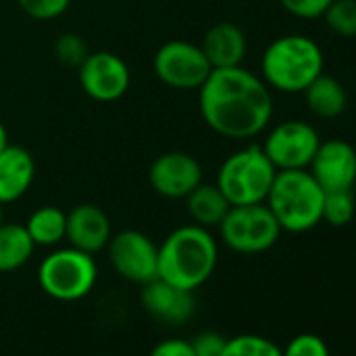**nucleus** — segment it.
<instances>
[{
	"label": "nucleus",
	"mask_w": 356,
	"mask_h": 356,
	"mask_svg": "<svg viewBox=\"0 0 356 356\" xmlns=\"http://www.w3.org/2000/svg\"><path fill=\"white\" fill-rule=\"evenodd\" d=\"M78 80L90 99L111 103L126 95L130 86V72L118 55L99 51L88 53V57L82 61L78 67Z\"/></svg>",
	"instance_id": "f8f14e48"
},
{
	"label": "nucleus",
	"mask_w": 356,
	"mask_h": 356,
	"mask_svg": "<svg viewBox=\"0 0 356 356\" xmlns=\"http://www.w3.org/2000/svg\"><path fill=\"white\" fill-rule=\"evenodd\" d=\"M185 200H187V210H189V216L193 218V225H200L204 229L220 227L227 212L231 210V204L225 197V193L218 189V185L200 183Z\"/></svg>",
	"instance_id": "6ab92c4d"
},
{
	"label": "nucleus",
	"mask_w": 356,
	"mask_h": 356,
	"mask_svg": "<svg viewBox=\"0 0 356 356\" xmlns=\"http://www.w3.org/2000/svg\"><path fill=\"white\" fill-rule=\"evenodd\" d=\"M325 26L339 38H356V0H333L323 13Z\"/></svg>",
	"instance_id": "4be33fe9"
},
{
	"label": "nucleus",
	"mask_w": 356,
	"mask_h": 356,
	"mask_svg": "<svg viewBox=\"0 0 356 356\" xmlns=\"http://www.w3.org/2000/svg\"><path fill=\"white\" fill-rule=\"evenodd\" d=\"M220 235L237 254H262L279 241L281 227L266 204L231 206L220 222Z\"/></svg>",
	"instance_id": "0eeeda50"
},
{
	"label": "nucleus",
	"mask_w": 356,
	"mask_h": 356,
	"mask_svg": "<svg viewBox=\"0 0 356 356\" xmlns=\"http://www.w3.org/2000/svg\"><path fill=\"white\" fill-rule=\"evenodd\" d=\"M281 7L298 19H318L333 0H279Z\"/></svg>",
	"instance_id": "cd10ccee"
},
{
	"label": "nucleus",
	"mask_w": 356,
	"mask_h": 356,
	"mask_svg": "<svg viewBox=\"0 0 356 356\" xmlns=\"http://www.w3.org/2000/svg\"><path fill=\"white\" fill-rule=\"evenodd\" d=\"M200 109L220 136L248 140L270 124L273 95L262 78L241 65L212 70L200 88Z\"/></svg>",
	"instance_id": "f257e3e1"
},
{
	"label": "nucleus",
	"mask_w": 356,
	"mask_h": 356,
	"mask_svg": "<svg viewBox=\"0 0 356 356\" xmlns=\"http://www.w3.org/2000/svg\"><path fill=\"white\" fill-rule=\"evenodd\" d=\"M275 176L277 168L262 151V145H250L225 159L216 185L231 206L264 204Z\"/></svg>",
	"instance_id": "39448f33"
},
{
	"label": "nucleus",
	"mask_w": 356,
	"mask_h": 356,
	"mask_svg": "<svg viewBox=\"0 0 356 356\" xmlns=\"http://www.w3.org/2000/svg\"><path fill=\"white\" fill-rule=\"evenodd\" d=\"M283 356H329V348L318 335L302 333L285 346Z\"/></svg>",
	"instance_id": "bb28decb"
},
{
	"label": "nucleus",
	"mask_w": 356,
	"mask_h": 356,
	"mask_svg": "<svg viewBox=\"0 0 356 356\" xmlns=\"http://www.w3.org/2000/svg\"><path fill=\"white\" fill-rule=\"evenodd\" d=\"M318 145L321 136L312 124L285 120L268 132L262 151L277 170H308Z\"/></svg>",
	"instance_id": "1a4fd4ad"
},
{
	"label": "nucleus",
	"mask_w": 356,
	"mask_h": 356,
	"mask_svg": "<svg viewBox=\"0 0 356 356\" xmlns=\"http://www.w3.org/2000/svg\"><path fill=\"white\" fill-rule=\"evenodd\" d=\"M202 51L206 59L210 61L212 70H225V67H237L243 63L248 55V40L241 28L235 24L222 22L212 26L204 40H202Z\"/></svg>",
	"instance_id": "f3484780"
},
{
	"label": "nucleus",
	"mask_w": 356,
	"mask_h": 356,
	"mask_svg": "<svg viewBox=\"0 0 356 356\" xmlns=\"http://www.w3.org/2000/svg\"><path fill=\"white\" fill-rule=\"evenodd\" d=\"M200 183H204V168L185 151L161 153L149 168V185L161 197L183 200Z\"/></svg>",
	"instance_id": "9b49d317"
},
{
	"label": "nucleus",
	"mask_w": 356,
	"mask_h": 356,
	"mask_svg": "<svg viewBox=\"0 0 356 356\" xmlns=\"http://www.w3.org/2000/svg\"><path fill=\"white\" fill-rule=\"evenodd\" d=\"M38 281L47 296L59 302H76L90 293L97 281V264L92 254L65 248L49 254L40 268Z\"/></svg>",
	"instance_id": "423d86ee"
},
{
	"label": "nucleus",
	"mask_w": 356,
	"mask_h": 356,
	"mask_svg": "<svg viewBox=\"0 0 356 356\" xmlns=\"http://www.w3.org/2000/svg\"><path fill=\"white\" fill-rule=\"evenodd\" d=\"M140 302L153 318L168 325H183L195 312L193 291L176 287L159 277L143 285Z\"/></svg>",
	"instance_id": "4468645a"
},
{
	"label": "nucleus",
	"mask_w": 356,
	"mask_h": 356,
	"mask_svg": "<svg viewBox=\"0 0 356 356\" xmlns=\"http://www.w3.org/2000/svg\"><path fill=\"white\" fill-rule=\"evenodd\" d=\"M302 95H304L308 111L321 120L339 118L348 105V92L343 84L337 78L327 76V74H321Z\"/></svg>",
	"instance_id": "a211bd4d"
},
{
	"label": "nucleus",
	"mask_w": 356,
	"mask_h": 356,
	"mask_svg": "<svg viewBox=\"0 0 356 356\" xmlns=\"http://www.w3.org/2000/svg\"><path fill=\"white\" fill-rule=\"evenodd\" d=\"M222 356H283V350L262 335H237L227 339Z\"/></svg>",
	"instance_id": "b1692460"
},
{
	"label": "nucleus",
	"mask_w": 356,
	"mask_h": 356,
	"mask_svg": "<svg viewBox=\"0 0 356 356\" xmlns=\"http://www.w3.org/2000/svg\"><path fill=\"white\" fill-rule=\"evenodd\" d=\"M36 163L28 149L7 145L0 151V204L17 202L34 183Z\"/></svg>",
	"instance_id": "dca6fc26"
},
{
	"label": "nucleus",
	"mask_w": 356,
	"mask_h": 356,
	"mask_svg": "<svg viewBox=\"0 0 356 356\" xmlns=\"http://www.w3.org/2000/svg\"><path fill=\"white\" fill-rule=\"evenodd\" d=\"M149 356H195V354H193V348L189 341L178 339V337H170V339L159 341L151 350Z\"/></svg>",
	"instance_id": "c756f323"
},
{
	"label": "nucleus",
	"mask_w": 356,
	"mask_h": 356,
	"mask_svg": "<svg viewBox=\"0 0 356 356\" xmlns=\"http://www.w3.org/2000/svg\"><path fill=\"white\" fill-rule=\"evenodd\" d=\"M65 239L72 248L86 254L101 252L111 239V225L107 214L95 204H80L72 208L65 222Z\"/></svg>",
	"instance_id": "2eb2a0df"
},
{
	"label": "nucleus",
	"mask_w": 356,
	"mask_h": 356,
	"mask_svg": "<svg viewBox=\"0 0 356 356\" xmlns=\"http://www.w3.org/2000/svg\"><path fill=\"white\" fill-rule=\"evenodd\" d=\"M65 222L67 214L55 206L38 208L26 225V231L30 233L34 245H55L61 239H65Z\"/></svg>",
	"instance_id": "412c9836"
},
{
	"label": "nucleus",
	"mask_w": 356,
	"mask_h": 356,
	"mask_svg": "<svg viewBox=\"0 0 356 356\" xmlns=\"http://www.w3.org/2000/svg\"><path fill=\"white\" fill-rule=\"evenodd\" d=\"M308 172L325 193L352 191L356 183V149L341 138L321 140Z\"/></svg>",
	"instance_id": "ddd939ff"
},
{
	"label": "nucleus",
	"mask_w": 356,
	"mask_h": 356,
	"mask_svg": "<svg viewBox=\"0 0 356 356\" xmlns=\"http://www.w3.org/2000/svg\"><path fill=\"white\" fill-rule=\"evenodd\" d=\"M3 206H5V204H0V225L5 222V210H3Z\"/></svg>",
	"instance_id": "2f4dec72"
},
{
	"label": "nucleus",
	"mask_w": 356,
	"mask_h": 356,
	"mask_svg": "<svg viewBox=\"0 0 356 356\" xmlns=\"http://www.w3.org/2000/svg\"><path fill=\"white\" fill-rule=\"evenodd\" d=\"M153 70L165 86L176 90H200L212 74L202 47L185 40H172L159 47L153 57Z\"/></svg>",
	"instance_id": "6e6552de"
},
{
	"label": "nucleus",
	"mask_w": 356,
	"mask_h": 356,
	"mask_svg": "<svg viewBox=\"0 0 356 356\" xmlns=\"http://www.w3.org/2000/svg\"><path fill=\"white\" fill-rule=\"evenodd\" d=\"M189 343H191L195 356H222L225 346H227V337H222L216 331H204V333L195 335V339Z\"/></svg>",
	"instance_id": "c85d7f7f"
},
{
	"label": "nucleus",
	"mask_w": 356,
	"mask_h": 356,
	"mask_svg": "<svg viewBox=\"0 0 356 356\" xmlns=\"http://www.w3.org/2000/svg\"><path fill=\"white\" fill-rule=\"evenodd\" d=\"M262 80L285 95L304 92L325 67L321 47L304 34H287L273 40L262 53Z\"/></svg>",
	"instance_id": "7ed1b4c3"
},
{
	"label": "nucleus",
	"mask_w": 356,
	"mask_h": 356,
	"mask_svg": "<svg viewBox=\"0 0 356 356\" xmlns=\"http://www.w3.org/2000/svg\"><path fill=\"white\" fill-rule=\"evenodd\" d=\"M325 191L308 170H277L266 206L281 231L306 233L323 222Z\"/></svg>",
	"instance_id": "20e7f679"
},
{
	"label": "nucleus",
	"mask_w": 356,
	"mask_h": 356,
	"mask_svg": "<svg viewBox=\"0 0 356 356\" xmlns=\"http://www.w3.org/2000/svg\"><path fill=\"white\" fill-rule=\"evenodd\" d=\"M216 262V239L200 225L172 231L157 248V277L189 291H195L212 277Z\"/></svg>",
	"instance_id": "f03ea898"
},
{
	"label": "nucleus",
	"mask_w": 356,
	"mask_h": 356,
	"mask_svg": "<svg viewBox=\"0 0 356 356\" xmlns=\"http://www.w3.org/2000/svg\"><path fill=\"white\" fill-rule=\"evenodd\" d=\"M109 260L118 275L132 283H149L157 277V245L140 231L126 229L111 235Z\"/></svg>",
	"instance_id": "9d476101"
},
{
	"label": "nucleus",
	"mask_w": 356,
	"mask_h": 356,
	"mask_svg": "<svg viewBox=\"0 0 356 356\" xmlns=\"http://www.w3.org/2000/svg\"><path fill=\"white\" fill-rule=\"evenodd\" d=\"M356 214V202L352 191H331L325 193L323 202V220L331 227H346Z\"/></svg>",
	"instance_id": "5701e85b"
},
{
	"label": "nucleus",
	"mask_w": 356,
	"mask_h": 356,
	"mask_svg": "<svg viewBox=\"0 0 356 356\" xmlns=\"http://www.w3.org/2000/svg\"><path fill=\"white\" fill-rule=\"evenodd\" d=\"M19 7L32 19L49 22L67 11L70 0H19Z\"/></svg>",
	"instance_id": "a878e982"
},
{
	"label": "nucleus",
	"mask_w": 356,
	"mask_h": 356,
	"mask_svg": "<svg viewBox=\"0 0 356 356\" xmlns=\"http://www.w3.org/2000/svg\"><path fill=\"white\" fill-rule=\"evenodd\" d=\"M55 55L63 65L80 67L82 61L88 57V49H86V42L78 34H63L55 42Z\"/></svg>",
	"instance_id": "393cba45"
},
{
	"label": "nucleus",
	"mask_w": 356,
	"mask_h": 356,
	"mask_svg": "<svg viewBox=\"0 0 356 356\" xmlns=\"http://www.w3.org/2000/svg\"><path fill=\"white\" fill-rule=\"evenodd\" d=\"M34 241L22 225H0V273L22 268L34 254Z\"/></svg>",
	"instance_id": "aec40b11"
},
{
	"label": "nucleus",
	"mask_w": 356,
	"mask_h": 356,
	"mask_svg": "<svg viewBox=\"0 0 356 356\" xmlns=\"http://www.w3.org/2000/svg\"><path fill=\"white\" fill-rule=\"evenodd\" d=\"M9 145V136H7V128H5V124L0 122V151H3L5 147Z\"/></svg>",
	"instance_id": "7c9ffc66"
}]
</instances>
